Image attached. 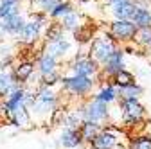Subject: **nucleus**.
<instances>
[{"instance_id": "f257e3e1", "label": "nucleus", "mask_w": 151, "mask_h": 149, "mask_svg": "<svg viewBox=\"0 0 151 149\" xmlns=\"http://www.w3.org/2000/svg\"><path fill=\"white\" fill-rule=\"evenodd\" d=\"M61 106V101H60V94L58 90L54 88H49V86H36V97H34V102L32 106L29 108L31 111V117H32V122L38 120V122H49V117L50 113Z\"/></svg>"}, {"instance_id": "f03ea898", "label": "nucleus", "mask_w": 151, "mask_h": 149, "mask_svg": "<svg viewBox=\"0 0 151 149\" xmlns=\"http://www.w3.org/2000/svg\"><path fill=\"white\" fill-rule=\"evenodd\" d=\"M96 85H99L97 79L83 77V76H72V74H61V79H60V86L65 94L68 97L81 99V101L88 99V95L93 92Z\"/></svg>"}, {"instance_id": "7ed1b4c3", "label": "nucleus", "mask_w": 151, "mask_h": 149, "mask_svg": "<svg viewBox=\"0 0 151 149\" xmlns=\"http://www.w3.org/2000/svg\"><path fill=\"white\" fill-rule=\"evenodd\" d=\"M119 110H121V122L119 124L124 131H135V128L139 124H144L147 120V111L146 106L139 99L131 101H117Z\"/></svg>"}, {"instance_id": "20e7f679", "label": "nucleus", "mask_w": 151, "mask_h": 149, "mask_svg": "<svg viewBox=\"0 0 151 149\" xmlns=\"http://www.w3.org/2000/svg\"><path fill=\"white\" fill-rule=\"evenodd\" d=\"M119 45L113 42V38L110 36V32H96V36L92 38V42L88 43V50L86 54L96 61L99 67L110 58V54L115 50Z\"/></svg>"}, {"instance_id": "39448f33", "label": "nucleus", "mask_w": 151, "mask_h": 149, "mask_svg": "<svg viewBox=\"0 0 151 149\" xmlns=\"http://www.w3.org/2000/svg\"><path fill=\"white\" fill-rule=\"evenodd\" d=\"M65 74L97 79V76H99V65L93 61L86 52H78V54H74L72 59L67 63V72Z\"/></svg>"}, {"instance_id": "423d86ee", "label": "nucleus", "mask_w": 151, "mask_h": 149, "mask_svg": "<svg viewBox=\"0 0 151 149\" xmlns=\"http://www.w3.org/2000/svg\"><path fill=\"white\" fill-rule=\"evenodd\" d=\"M81 120H90V122H97V124H108L110 122V106L88 97L83 101L78 108Z\"/></svg>"}, {"instance_id": "0eeeda50", "label": "nucleus", "mask_w": 151, "mask_h": 149, "mask_svg": "<svg viewBox=\"0 0 151 149\" xmlns=\"http://www.w3.org/2000/svg\"><path fill=\"white\" fill-rule=\"evenodd\" d=\"M108 32L113 38L117 45H128L133 43L135 34H137V27L133 25L131 20H111L108 25Z\"/></svg>"}, {"instance_id": "6e6552de", "label": "nucleus", "mask_w": 151, "mask_h": 149, "mask_svg": "<svg viewBox=\"0 0 151 149\" xmlns=\"http://www.w3.org/2000/svg\"><path fill=\"white\" fill-rule=\"evenodd\" d=\"M124 68H126V63H124V50H122V47L119 45L115 50L110 54V58L99 67L97 83H99V85H101V83H106L104 79L110 81L117 72H121V70H124Z\"/></svg>"}, {"instance_id": "1a4fd4ad", "label": "nucleus", "mask_w": 151, "mask_h": 149, "mask_svg": "<svg viewBox=\"0 0 151 149\" xmlns=\"http://www.w3.org/2000/svg\"><path fill=\"white\" fill-rule=\"evenodd\" d=\"M45 27H47V25L38 24V22H34V20H25V24H24L20 34L16 36L18 43L24 45V47H34L38 42H40V38L43 36V29H45Z\"/></svg>"}, {"instance_id": "9d476101", "label": "nucleus", "mask_w": 151, "mask_h": 149, "mask_svg": "<svg viewBox=\"0 0 151 149\" xmlns=\"http://www.w3.org/2000/svg\"><path fill=\"white\" fill-rule=\"evenodd\" d=\"M11 72H13L16 83L29 85V79L32 77V74L36 72V63L32 59H29V58H22V59H18V61L13 63Z\"/></svg>"}, {"instance_id": "9b49d317", "label": "nucleus", "mask_w": 151, "mask_h": 149, "mask_svg": "<svg viewBox=\"0 0 151 149\" xmlns=\"http://www.w3.org/2000/svg\"><path fill=\"white\" fill-rule=\"evenodd\" d=\"M85 145L81 140V135L78 129H72V128H63L61 133L58 137V147L61 149H76V147H81Z\"/></svg>"}, {"instance_id": "f8f14e48", "label": "nucleus", "mask_w": 151, "mask_h": 149, "mask_svg": "<svg viewBox=\"0 0 151 149\" xmlns=\"http://www.w3.org/2000/svg\"><path fill=\"white\" fill-rule=\"evenodd\" d=\"M72 49V43L68 38H61V40H56V42H50V43H43V52L52 56L54 59H63L65 56L70 52Z\"/></svg>"}, {"instance_id": "ddd939ff", "label": "nucleus", "mask_w": 151, "mask_h": 149, "mask_svg": "<svg viewBox=\"0 0 151 149\" xmlns=\"http://www.w3.org/2000/svg\"><path fill=\"white\" fill-rule=\"evenodd\" d=\"M36 72H38V76L43 77V76H49V74H54V72H58L60 65H58V59H54L52 56L42 52L40 56L36 58Z\"/></svg>"}, {"instance_id": "4468645a", "label": "nucleus", "mask_w": 151, "mask_h": 149, "mask_svg": "<svg viewBox=\"0 0 151 149\" xmlns=\"http://www.w3.org/2000/svg\"><path fill=\"white\" fill-rule=\"evenodd\" d=\"M92 99H96V101L110 106L113 102H117V90L111 83H101L99 88L92 94Z\"/></svg>"}, {"instance_id": "2eb2a0df", "label": "nucleus", "mask_w": 151, "mask_h": 149, "mask_svg": "<svg viewBox=\"0 0 151 149\" xmlns=\"http://www.w3.org/2000/svg\"><path fill=\"white\" fill-rule=\"evenodd\" d=\"M135 9L137 6L133 0H124V2H117L110 6V14L113 16V20H129Z\"/></svg>"}, {"instance_id": "dca6fc26", "label": "nucleus", "mask_w": 151, "mask_h": 149, "mask_svg": "<svg viewBox=\"0 0 151 149\" xmlns=\"http://www.w3.org/2000/svg\"><path fill=\"white\" fill-rule=\"evenodd\" d=\"M11 126L18 128V129H31L32 128V117L27 106H20L14 113L11 115V119L7 120Z\"/></svg>"}, {"instance_id": "f3484780", "label": "nucleus", "mask_w": 151, "mask_h": 149, "mask_svg": "<svg viewBox=\"0 0 151 149\" xmlns=\"http://www.w3.org/2000/svg\"><path fill=\"white\" fill-rule=\"evenodd\" d=\"M0 22H2V31H4V34L16 38V36L20 34V31H22L24 24H25V18H24V16H22V13H20V14L7 16V18H4V20H0Z\"/></svg>"}, {"instance_id": "a211bd4d", "label": "nucleus", "mask_w": 151, "mask_h": 149, "mask_svg": "<svg viewBox=\"0 0 151 149\" xmlns=\"http://www.w3.org/2000/svg\"><path fill=\"white\" fill-rule=\"evenodd\" d=\"M101 129H103V124H97V122H90V120H81L79 128H78V131L81 135V140L85 145H88L93 138H96L99 133H101Z\"/></svg>"}, {"instance_id": "6ab92c4d", "label": "nucleus", "mask_w": 151, "mask_h": 149, "mask_svg": "<svg viewBox=\"0 0 151 149\" xmlns=\"http://www.w3.org/2000/svg\"><path fill=\"white\" fill-rule=\"evenodd\" d=\"M18 86H22L20 83H16L14 76H13V72L11 68L9 70H2L0 72V101L6 99L13 90H16Z\"/></svg>"}, {"instance_id": "aec40b11", "label": "nucleus", "mask_w": 151, "mask_h": 149, "mask_svg": "<svg viewBox=\"0 0 151 149\" xmlns=\"http://www.w3.org/2000/svg\"><path fill=\"white\" fill-rule=\"evenodd\" d=\"M93 36H96V29H93L90 24H81L78 29L72 31V38L78 45H88Z\"/></svg>"}, {"instance_id": "412c9836", "label": "nucleus", "mask_w": 151, "mask_h": 149, "mask_svg": "<svg viewBox=\"0 0 151 149\" xmlns=\"http://www.w3.org/2000/svg\"><path fill=\"white\" fill-rule=\"evenodd\" d=\"M108 83H111L113 86H115V90H119V88H126V86L135 85V83H137V77H135V74H133V72H129L128 68H124V70L117 72Z\"/></svg>"}, {"instance_id": "4be33fe9", "label": "nucleus", "mask_w": 151, "mask_h": 149, "mask_svg": "<svg viewBox=\"0 0 151 149\" xmlns=\"http://www.w3.org/2000/svg\"><path fill=\"white\" fill-rule=\"evenodd\" d=\"M137 29H146L151 27V9L149 7H137L129 18Z\"/></svg>"}, {"instance_id": "5701e85b", "label": "nucleus", "mask_w": 151, "mask_h": 149, "mask_svg": "<svg viewBox=\"0 0 151 149\" xmlns=\"http://www.w3.org/2000/svg\"><path fill=\"white\" fill-rule=\"evenodd\" d=\"M61 38H65V31L60 25V22H49L47 27L43 29V43H50Z\"/></svg>"}, {"instance_id": "b1692460", "label": "nucleus", "mask_w": 151, "mask_h": 149, "mask_svg": "<svg viewBox=\"0 0 151 149\" xmlns=\"http://www.w3.org/2000/svg\"><path fill=\"white\" fill-rule=\"evenodd\" d=\"M126 149H151V135L147 133H135L128 138Z\"/></svg>"}, {"instance_id": "393cba45", "label": "nucleus", "mask_w": 151, "mask_h": 149, "mask_svg": "<svg viewBox=\"0 0 151 149\" xmlns=\"http://www.w3.org/2000/svg\"><path fill=\"white\" fill-rule=\"evenodd\" d=\"M144 94V88L135 83L131 86H126V88H119L117 90V101H131V99H140V95Z\"/></svg>"}, {"instance_id": "a878e982", "label": "nucleus", "mask_w": 151, "mask_h": 149, "mask_svg": "<svg viewBox=\"0 0 151 149\" xmlns=\"http://www.w3.org/2000/svg\"><path fill=\"white\" fill-rule=\"evenodd\" d=\"M72 11H76V9H74V4L70 2V0H61V2L56 6L47 16L50 18V22H60L63 16H67V14L72 13Z\"/></svg>"}, {"instance_id": "bb28decb", "label": "nucleus", "mask_w": 151, "mask_h": 149, "mask_svg": "<svg viewBox=\"0 0 151 149\" xmlns=\"http://www.w3.org/2000/svg\"><path fill=\"white\" fill-rule=\"evenodd\" d=\"M20 7L22 0H0V20L13 14H20Z\"/></svg>"}, {"instance_id": "cd10ccee", "label": "nucleus", "mask_w": 151, "mask_h": 149, "mask_svg": "<svg viewBox=\"0 0 151 149\" xmlns=\"http://www.w3.org/2000/svg\"><path fill=\"white\" fill-rule=\"evenodd\" d=\"M81 13H78V11H72V13H68L67 16H63L61 20H60V25L63 27V31H74V29H78L79 25H81Z\"/></svg>"}, {"instance_id": "c85d7f7f", "label": "nucleus", "mask_w": 151, "mask_h": 149, "mask_svg": "<svg viewBox=\"0 0 151 149\" xmlns=\"http://www.w3.org/2000/svg\"><path fill=\"white\" fill-rule=\"evenodd\" d=\"M133 43H135V47H140V49H149V50H151V27H146V29H137V34H135Z\"/></svg>"}, {"instance_id": "c756f323", "label": "nucleus", "mask_w": 151, "mask_h": 149, "mask_svg": "<svg viewBox=\"0 0 151 149\" xmlns=\"http://www.w3.org/2000/svg\"><path fill=\"white\" fill-rule=\"evenodd\" d=\"M81 124V117H79V111H67L65 119H63V128H72V129H78Z\"/></svg>"}, {"instance_id": "7c9ffc66", "label": "nucleus", "mask_w": 151, "mask_h": 149, "mask_svg": "<svg viewBox=\"0 0 151 149\" xmlns=\"http://www.w3.org/2000/svg\"><path fill=\"white\" fill-rule=\"evenodd\" d=\"M65 113H67V110L63 106H58L49 117V122L52 126H63V119H65Z\"/></svg>"}, {"instance_id": "2f4dec72", "label": "nucleus", "mask_w": 151, "mask_h": 149, "mask_svg": "<svg viewBox=\"0 0 151 149\" xmlns=\"http://www.w3.org/2000/svg\"><path fill=\"white\" fill-rule=\"evenodd\" d=\"M34 2H36V6H38V11L49 14L56 6L61 2V0H34Z\"/></svg>"}, {"instance_id": "473e14b6", "label": "nucleus", "mask_w": 151, "mask_h": 149, "mask_svg": "<svg viewBox=\"0 0 151 149\" xmlns=\"http://www.w3.org/2000/svg\"><path fill=\"white\" fill-rule=\"evenodd\" d=\"M103 2L110 7V6H113V4H117V2H124V0H103Z\"/></svg>"}, {"instance_id": "72a5a7b5", "label": "nucleus", "mask_w": 151, "mask_h": 149, "mask_svg": "<svg viewBox=\"0 0 151 149\" xmlns=\"http://www.w3.org/2000/svg\"><path fill=\"white\" fill-rule=\"evenodd\" d=\"M4 40V31H2V22H0V42Z\"/></svg>"}, {"instance_id": "f704fd0d", "label": "nucleus", "mask_w": 151, "mask_h": 149, "mask_svg": "<svg viewBox=\"0 0 151 149\" xmlns=\"http://www.w3.org/2000/svg\"><path fill=\"white\" fill-rule=\"evenodd\" d=\"M76 149H88L86 145H81V147H76Z\"/></svg>"}]
</instances>
